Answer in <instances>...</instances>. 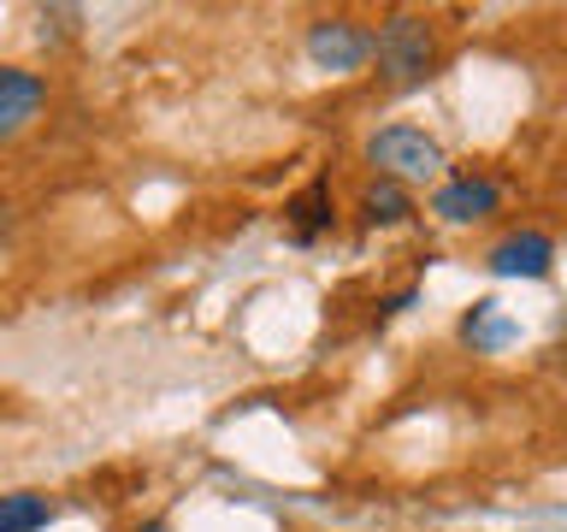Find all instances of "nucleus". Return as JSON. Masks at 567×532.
<instances>
[{
  "instance_id": "obj_1",
  "label": "nucleus",
  "mask_w": 567,
  "mask_h": 532,
  "mask_svg": "<svg viewBox=\"0 0 567 532\" xmlns=\"http://www.w3.org/2000/svg\"><path fill=\"white\" fill-rule=\"evenodd\" d=\"M372 71H379L384 89H425L437 78L443 65V42H437V24L425 12H384L379 24H372Z\"/></svg>"
},
{
  "instance_id": "obj_2",
  "label": "nucleus",
  "mask_w": 567,
  "mask_h": 532,
  "mask_svg": "<svg viewBox=\"0 0 567 532\" xmlns=\"http://www.w3.org/2000/svg\"><path fill=\"white\" fill-rule=\"evenodd\" d=\"M361 154H367V166L372 177H390V184H402V190H420V184H437L443 172H450V149L425 131V124H379L367 142H361Z\"/></svg>"
},
{
  "instance_id": "obj_3",
  "label": "nucleus",
  "mask_w": 567,
  "mask_h": 532,
  "mask_svg": "<svg viewBox=\"0 0 567 532\" xmlns=\"http://www.w3.org/2000/svg\"><path fill=\"white\" fill-rule=\"evenodd\" d=\"M308 60L319 71H331V78H354V71H367L372 60V24L354 12H319L308 24Z\"/></svg>"
},
{
  "instance_id": "obj_4",
  "label": "nucleus",
  "mask_w": 567,
  "mask_h": 532,
  "mask_svg": "<svg viewBox=\"0 0 567 532\" xmlns=\"http://www.w3.org/2000/svg\"><path fill=\"white\" fill-rule=\"evenodd\" d=\"M432 213L443 225H485L503 213V184L491 172H443L432 190Z\"/></svg>"
},
{
  "instance_id": "obj_5",
  "label": "nucleus",
  "mask_w": 567,
  "mask_h": 532,
  "mask_svg": "<svg viewBox=\"0 0 567 532\" xmlns=\"http://www.w3.org/2000/svg\"><path fill=\"white\" fill-rule=\"evenodd\" d=\"M485 266L491 278H549L556 273V237L538 225H520V231H503L491 248H485Z\"/></svg>"
},
{
  "instance_id": "obj_6",
  "label": "nucleus",
  "mask_w": 567,
  "mask_h": 532,
  "mask_svg": "<svg viewBox=\"0 0 567 532\" xmlns=\"http://www.w3.org/2000/svg\"><path fill=\"white\" fill-rule=\"evenodd\" d=\"M48 78L30 65H0V142H18L48 113Z\"/></svg>"
},
{
  "instance_id": "obj_7",
  "label": "nucleus",
  "mask_w": 567,
  "mask_h": 532,
  "mask_svg": "<svg viewBox=\"0 0 567 532\" xmlns=\"http://www.w3.org/2000/svg\"><path fill=\"white\" fill-rule=\"evenodd\" d=\"M284 225H290V243H319L326 231H337V190L331 177H313L308 190H296L284 202Z\"/></svg>"
},
{
  "instance_id": "obj_8",
  "label": "nucleus",
  "mask_w": 567,
  "mask_h": 532,
  "mask_svg": "<svg viewBox=\"0 0 567 532\" xmlns=\"http://www.w3.org/2000/svg\"><path fill=\"white\" fill-rule=\"evenodd\" d=\"M455 331H461V344H467L473 355H503V349L514 344V337H520L514 314H508L496 296H478L473 308L461 314V326H455Z\"/></svg>"
},
{
  "instance_id": "obj_9",
  "label": "nucleus",
  "mask_w": 567,
  "mask_h": 532,
  "mask_svg": "<svg viewBox=\"0 0 567 532\" xmlns=\"http://www.w3.org/2000/svg\"><path fill=\"white\" fill-rule=\"evenodd\" d=\"M354 213H361L367 231H396L420 213V202H414V190L390 184V177H367L361 195H354Z\"/></svg>"
},
{
  "instance_id": "obj_10",
  "label": "nucleus",
  "mask_w": 567,
  "mask_h": 532,
  "mask_svg": "<svg viewBox=\"0 0 567 532\" xmlns=\"http://www.w3.org/2000/svg\"><path fill=\"white\" fill-rule=\"evenodd\" d=\"M60 521V503L48 491H0V532H48Z\"/></svg>"
},
{
  "instance_id": "obj_11",
  "label": "nucleus",
  "mask_w": 567,
  "mask_h": 532,
  "mask_svg": "<svg viewBox=\"0 0 567 532\" xmlns=\"http://www.w3.org/2000/svg\"><path fill=\"white\" fill-rule=\"evenodd\" d=\"M78 30V7H42V42H65Z\"/></svg>"
}]
</instances>
